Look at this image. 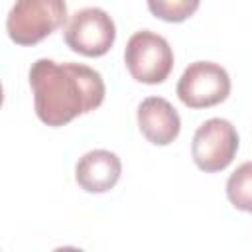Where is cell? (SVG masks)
Wrapping results in <instances>:
<instances>
[{
  "instance_id": "1",
  "label": "cell",
  "mask_w": 252,
  "mask_h": 252,
  "mask_svg": "<svg viewBox=\"0 0 252 252\" xmlns=\"http://www.w3.org/2000/svg\"><path fill=\"white\" fill-rule=\"evenodd\" d=\"M28 79L35 114L51 128L65 126L77 116L93 112L106 94L100 73L81 63H57L41 57L32 63Z\"/></svg>"
},
{
  "instance_id": "2",
  "label": "cell",
  "mask_w": 252,
  "mask_h": 252,
  "mask_svg": "<svg viewBox=\"0 0 252 252\" xmlns=\"http://www.w3.org/2000/svg\"><path fill=\"white\" fill-rule=\"evenodd\" d=\"M65 22V0H16L6 18V32L16 45H35Z\"/></svg>"
},
{
  "instance_id": "3",
  "label": "cell",
  "mask_w": 252,
  "mask_h": 252,
  "mask_svg": "<svg viewBox=\"0 0 252 252\" xmlns=\"http://www.w3.org/2000/svg\"><path fill=\"white\" fill-rule=\"evenodd\" d=\"M124 63L134 81L144 85H159L173 69V49L159 33L140 30L132 33L126 43Z\"/></svg>"
},
{
  "instance_id": "4",
  "label": "cell",
  "mask_w": 252,
  "mask_h": 252,
  "mask_svg": "<svg viewBox=\"0 0 252 252\" xmlns=\"http://www.w3.org/2000/svg\"><path fill=\"white\" fill-rule=\"evenodd\" d=\"M175 93L187 108H211L228 98L230 77L215 61H193L181 73Z\"/></svg>"
},
{
  "instance_id": "5",
  "label": "cell",
  "mask_w": 252,
  "mask_h": 252,
  "mask_svg": "<svg viewBox=\"0 0 252 252\" xmlns=\"http://www.w3.org/2000/svg\"><path fill=\"white\" fill-rule=\"evenodd\" d=\"M63 37L71 51L85 57H102L114 45L116 26L108 12L89 6L69 18Z\"/></svg>"
},
{
  "instance_id": "6",
  "label": "cell",
  "mask_w": 252,
  "mask_h": 252,
  "mask_svg": "<svg viewBox=\"0 0 252 252\" xmlns=\"http://www.w3.org/2000/svg\"><path fill=\"white\" fill-rule=\"evenodd\" d=\"M238 144V132L232 122L224 118H209L193 134L191 156L201 171L217 173L232 163Z\"/></svg>"
},
{
  "instance_id": "7",
  "label": "cell",
  "mask_w": 252,
  "mask_h": 252,
  "mask_svg": "<svg viewBox=\"0 0 252 252\" xmlns=\"http://www.w3.org/2000/svg\"><path fill=\"white\" fill-rule=\"evenodd\" d=\"M138 128L154 146H169L181 132V118L169 100L148 96L138 104Z\"/></svg>"
},
{
  "instance_id": "8",
  "label": "cell",
  "mask_w": 252,
  "mask_h": 252,
  "mask_svg": "<svg viewBox=\"0 0 252 252\" xmlns=\"http://www.w3.org/2000/svg\"><path fill=\"white\" fill-rule=\"evenodd\" d=\"M122 173L120 158L110 150H91L75 165V181L87 193L110 191Z\"/></svg>"
},
{
  "instance_id": "9",
  "label": "cell",
  "mask_w": 252,
  "mask_h": 252,
  "mask_svg": "<svg viewBox=\"0 0 252 252\" xmlns=\"http://www.w3.org/2000/svg\"><path fill=\"white\" fill-rule=\"evenodd\" d=\"M226 199L242 213H252V161L240 163L226 181Z\"/></svg>"
},
{
  "instance_id": "10",
  "label": "cell",
  "mask_w": 252,
  "mask_h": 252,
  "mask_svg": "<svg viewBox=\"0 0 252 252\" xmlns=\"http://www.w3.org/2000/svg\"><path fill=\"white\" fill-rule=\"evenodd\" d=\"M146 2L152 16L169 24H181L189 20L199 10L201 4V0H146Z\"/></svg>"
}]
</instances>
